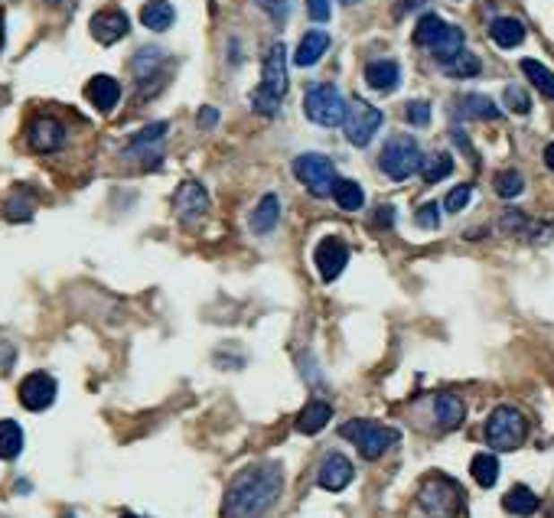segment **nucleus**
Segmentation results:
<instances>
[{
    "label": "nucleus",
    "instance_id": "c9c22d12",
    "mask_svg": "<svg viewBox=\"0 0 554 518\" xmlns=\"http://www.w3.org/2000/svg\"><path fill=\"white\" fill-rule=\"evenodd\" d=\"M492 186L499 193L502 199H515L522 196V189H525V177L519 170H499L496 179H492Z\"/></svg>",
    "mask_w": 554,
    "mask_h": 518
},
{
    "label": "nucleus",
    "instance_id": "1a4fd4ad",
    "mask_svg": "<svg viewBox=\"0 0 554 518\" xmlns=\"http://www.w3.org/2000/svg\"><path fill=\"white\" fill-rule=\"evenodd\" d=\"M304 111L307 117H310L313 125L320 127H340L342 121H346V99L340 95V89L336 85H330V82H320V85H310L304 95Z\"/></svg>",
    "mask_w": 554,
    "mask_h": 518
},
{
    "label": "nucleus",
    "instance_id": "dca6fc26",
    "mask_svg": "<svg viewBox=\"0 0 554 518\" xmlns=\"http://www.w3.org/2000/svg\"><path fill=\"white\" fill-rule=\"evenodd\" d=\"M89 33L95 36L101 46H115L117 39H125V36L131 33V20H127L125 10H117V7L99 10L89 23Z\"/></svg>",
    "mask_w": 554,
    "mask_h": 518
},
{
    "label": "nucleus",
    "instance_id": "c756f323",
    "mask_svg": "<svg viewBox=\"0 0 554 518\" xmlns=\"http://www.w3.org/2000/svg\"><path fill=\"white\" fill-rule=\"evenodd\" d=\"M440 69H444V75H450V79H473V75L483 72V63H480V56L463 49V53H456L454 59L440 63Z\"/></svg>",
    "mask_w": 554,
    "mask_h": 518
},
{
    "label": "nucleus",
    "instance_id": "5701e85b",
    "mask_svg": "<svg viewBox=\"0 0 554 518\" xmlns=\"http://www.w3.org/2000/svg\"><path fill=\"white\" fill-rule=\"evenodd\" d=\"M454 108L463 121H470V117H473V121H496V117L502 115L499 105L492 99H486V95H460Z\"/></svg>",
    "mask_w": 554,
    "mask_h": 518
},
{
    "label": "nucleus",
    "instance_id": "cd10ccee",
    "mask_svg": "<svg viewBox=\"0 0 554 518\" xmlns=\"http://www.w3.org/2000/svg\"><path fill=\"white\" fill-rule=\"evenodd\" d=\"M538 496L528 486H512L506 496H502V509L509 512V515H519V518H528V515H535L538 512Z\"/></svg>",
    "mask_w": 554,
    "mask_h": 518
},
{
    "label": "nucleus",
    "instance_id": "7ed1b4c3",
    "mask_svg": "<svg viewBox=\"0 0 554 518\" xmlns=\"http://www.w3.org/2000/svg\"><path fill=\"white\" fill-rule=\"evenodd\" d=\"M463 43H466L463 30L447 23V20L437 17V13H424V17L418 20V27H414V46L428 49L437 63H447L456 53H463Z\"/></svg>",
    "mask_w": 554,
    "mask_h": 518
},
{
    "label": "nucleus",
    "instance_id": "bb28decb",
    "mask_svg": "<svg viewBox=\"0 0 554 518\" xmlns=\"http://www.w3.org/2000/svg\"><path fill=\"white\" fill-rule=\"evenodd\" d=\"M177 20V10H173L170 0H147L141 7V23L153 33H167Z\"/></svg>",
    "mask_w": 554,
    "mask_h": 518
},
{
    "label": "nucleus",
    "instance_id": "79ce46f5",
    "mask_svg": "<svg viewBox=\"0 0 554 518\" xmlns=\"http://www.w3.org/2000/svg\"><path fill=\"white\" fill-rule=\"evenodd\" d=\"M418 225L420 229H428V232L430 229H437L440 225V206L437 203H424V206L418 209Z\"/></svg>",
    "mask_w": 554,
    "mask_h": 518
},
{
    "label": "nucleus",
    "instance_id": "9b49d317",
    "mask_svg": "<svg viewBox=\"0 0 554 518\" xmlns=\"http://www.w3.org/2000/svg\"><path fill=\"white\" fill-rule=\"evenodd\" d=\"M69 141V131L56 115H36L27 125V147L33 153H56Z\"/></svg>",
    "mask_w": 554,
    "mask_h": 518
},
{
    "label": "nucleus",
    "instance_id": "4468645a",
    "mask_svg": "<svg viewBox=\"0 0 554 518\" xmlns=\"http://www.w3.org/2000/svg\"><path fill=\"white\" fill-rule=\"evenodd\" d=\"M56 392H59V384L49 372H30L17 388V398L20 404L27 408V411H46L49 404L56 401Z\"/></svg>",
    "mask_w": 554,
    "mask_h": 518
},
{
    "label": "nucleus",
    "instance_id": "3c124183",
    "mask_svg": "<svg viewBox=\"0 0 554 518\" xmlns=\"http://www.w3.org/2000/svg\"><path fill=\"white\" fill-rule=\"evenodd\" d=\"M342 4H346V7H352V4H359V0H342Z\"/></svg>",
    "mask_w": 554,
    "mask_h": 518
},
{
    "label": "nucleus",
    "instance_id": "2f4dec72",
    "mask_svg": "<svg viewBox=\"0 0 554 518\" xmlns=\"http://www.w3.org/2000/svg\"><path fill=\"white\" fill-rule=\"evenodd\" d=\"M450 173H454V157L450 153H430V157H424L420 160V177H424V183H440V179H447Z\"/></svg>",
    "mask_w": 554,
    "mask_h": 518
},
{
    "label": "nucleus",
    "instance_id": "f704fd0d",
    "mask_svg": "<svg viewBox=\"0 0 554 518\" xmlns=\"http://www.w3.org/2000/svg\"><path fill=\"white\" fill-rule=\"evenodd\" d=\"M499 229L506 235H522V238H532V235L541 232V229H538V225L532 222L525 212H519V209H506V212H502Z\"/></svg>",
    "mask_w": 554,
    "mask_h": 518
},
{
    "label": "nucleus",
    "instance_id": "864d4df0",
    "mask_svg": "<svg viewBox=\"0 0 554 518\" xmlns=\"http://www.w3.org/2000/svg\"><path fill=\"white\" fill-rule=\"evenodd\" d=\"M551 518H554V509H551Z\"/></svg>",
    "mask_w": 554,
    "mask_h": 518
},
{
    "label": "nucleus",
    "instance_id": "412c9836",
    "mask_svg": "<svg viewBox=\"0 0 554 518\" xmlns=\"http://www.w3.org/2000/svg\"><path fill=\"white\" fill-rule=\"evenodd\" d=\"M366 85L372 91L388 95V91H394L402 85V65L394 63V59H372L366 65Z\"/></svg>",
    "mask_w": 554,
    "mask_h": 518
},
{
    "label": "nucleus",
    "instance_id": "ea45409f",
    "mask_svg": "<svg viewBox=\"0 0 554 518\" xmlns=\"http://www.w3.org/2000/svg\"><path fill=\"white\" fill-rule=\"evenodd\" d=\"M255 4H258V7L264 10L271 20H274L277 27H284L287 17H290V4H294V0H255Z\"/></svg>",
    "mask_w": 554,
    "mask_h": 518
},
{
    "label": "nucleus",
    "instance_id": "58836bf2",
    "mask_svg": "<svg viewBox=\"0 0 554 518\" xmlns=\"http://www.w3.org/2000/svg\"><path fill=\"white\" fill-rule=\"evenodd\" d=\"M470 199H473V186H470V183H460V186L447 193V203H444V209H447L450 215L463 212V209L470 206Z\"/></svg>",
    "mask_w": 554,
    "mask_h": 518
},
{
    "label": "nucleus",
    "instance_id": "6e6552de",
    "mask_svg": "<svg viewBox=\"0 0 554 518\" xmlns=\"http://www.w3.org/2000/svg\"><path fill=\"white\" fill-rule=\"evenodd\" d=\"M290 170H294L297 183H304V189H310V196H316V199L333 196V186H336V179H340L336 163H333L326 153H300V157H294Z\"/></svg>",
    "mask_w": 554,
    "mask_h": 518
},
{
    "label": "nucleus",
    "instance_id": "a878e982",
    "mask_svg": "<svg viewBox=\"0 0 554 518\" xmlns=\"http://www.w3.org/2000/svg\"><path fill=\"white\" fill-rule=\"evenodd\" d=\"M330 418H333V404L313 398L310 404H304V411L297 418V430L307 434V437H313V434H320V430L330 424Z\"/></svg>",
    "mask_w": 554,
    "mask_h": 518
},
{
    "label": "nucleus",
    "instance_id": "4be33fe9",
    "mask_svg": "<svg viewBox=\"0 0 554 518\" xmlns=\"http://www.w3.org/2000/svg\"><path fill=\"white\" fill-rule=\"evenodd\" d=\"M489 39L499 49H515V46L525 43V23L515 17H496L489 23Z\"/></svg>",
    "mask_w": 554,
    "mask_h": 518
},
{
    "label": "nucleus",
    "instance_id": "4c0bfd02",
    "mask_svg": "<svg viewBox=\"0 0 554 518\" xmlns=\"http://www.w3.org/2000/svg\"><path fill=\"white\" fill-rule=\"evenodd\" d=\"M502 101H506V108H509L512 115H528V111H532V95H528L522 85H509L506 95H502Z\"/></svg>",
    "mask_w": 554,
    "mask_h": 518
},
{
    "label": "nucleus",
    "instance_id": "c85d7f7f",
    "mask_svg": "<svg viewBox=\"0 0 554 518\" xmlns=\"http://www.w3.org/2000/svg\"><path fill=\"white\" fill-rule=\"evenodd\" d=\"M333 199H336V206L342 212H359V209L366 206V193H362V186H359L356 179H336Z\"/></svg>",
    "mask_w": 554,
    "mask_h": 518
},
{
    "label": "nucleus",
    "instance_id": "603ef678",
    "mask_svg": "<svg viewBox=\"0 0 554 518\" xmlns=\"http://www.w3.org/2000/svg\"><path fill=\"white\" fill-rule=\"evenodd\" d=\"M121 518H141V515H131V512H125V515H121Z\"/></svg>",
    "mask_w": 554,
    "mask_h": 518
},
{
    "label": "nucleus",
    "instance_id": "0eeeda50",
    "mask_svg": "<svg viewBox=\"0 0 554 518\" xmlns=\"http://www.w3.org/2000/svg\"><path fill=\"white\" fill-rule=\"evenodd\" d=\"M420 160H424V153H420L418 141L408 134H394L388 137V143L382 147V157H378V167L388 179L394 183H404L408 177L420 170Z\"/></svg>",
    "mask_w": 554,
    "mask_h": 518
},
{
    "label": "nucleus",
    "instance_id": "ddd939ff",
    "mask_svg": "<svg viewBox=\"0 0 554 518\" xmlns=\"http://www.w3.org/2000/svg\"><path fill=\"white\" fill-rule=\"evenodd\" d=\"M173 212L183 225H196L203 222V215L209 212V193L203 183L196 179H186V183H179L177 196H173Z\"/></svg>",
    "mask_w": 554,
    "mask_h": 518
},
{
    "label": "nucleus",
    "instance_id": "e433bc0d",
    "mask_svg": "<svg viewBox=\"0 0 554 518\" xmlns=\"http://www.w3.org/2000/svg\"><path fill=\"white\" fill-rule=\"evenodd\" d=\"M4 215L10 222H30L33 219V199L27 193H13V196L4 203Z\"/></svg>",
    "mask_w": 554,
    "mask_h": 518
},
{
    "label": "nucleus",
    "instance_id": "37998d69",
    "mask_svg": "<svg viewBox=\"0 0 554 518\" xmlns=\"http://www.w3.org/2000/svg\"><path fill=\"white\" fill-rule=\"evenodd\" d=\"M307 10H310V17L316 23H326L333 13V0H307Z\"/></svg>",
    "mask_w": 554,
    "mask_h": 518
},
{
    "label": "nucleus",
    "instance_id": "a19ab883",
    "mask_svg": "<svg viewBox=\"0 0 554 518\" xmlns=\"http://www.w3.org/2000/svg\"><path fill=\"white\" fill-rule=\"evenodd\" d=\"M404 121L414 127H428L430 125V105L420 99L408 101V105H404Z\"/></svg>",
    "mask_w": 554,
    "mask_h": 518
},
{
    "label": "nucleus",
    "instance_id": "72a5a7b5",
    "mask_svg": "<svg viewBox=\"0 0 554 518\" xmlns=\"http://www.w3.org/2000/svg\"><path fill=\"white\" fill-rule=\"evenodd\" d=\"M470 473H473V479L483 486V489H492L496 479H499V460L492 453H476L473 463H470Z\"/></svg>",
    "mask_w": 554,
    "mask_h": 518
},
{
    "label": "nucleus",
    "instance_id": "09e8293b",
    "mask_svg": "<svg viewBox=\"0 0 554 518\" xmlns=\"http://www.w3.org/2000/svg\"><path fill=\"white\" fill-rule=\"evenodd\" d=\"M43 4H49V7H65V4H72V0H43Z\"/></svg>",
    "mask_w": 554,
    "mask_h": 518
},
{
    "label": "nucleus",
    "instance_id": "20e7f679",
    "mask_svg": "<svg viewBox=\"0 0 554 518\" xmlns=\"http://www.w3.org/2000/svg\"><path fill=\"white\" fill-rule=\"evenodd\" d=\"M463 486L444 473H430L418 489V505L428 518H456L463 512Z\"/></svg>",
    "mask_w": 554,
    "mask_h": 518
},
{
    "label": "nucleus",
    "instance_id": "6ab92c4d",
    "mask_svg": "<svg viewBox=\"0 0 554 518\" xmlns=\"http://www.w3.org/2000/svg\"><path fill=\"white\" fill-rule=\"evenodd\" d=\"M430 418L437 424V430H456L466 418L463 398H456L454 392H440L430 398Z\"/></svg>",
    "mask_w": 554,
    "mask_h": 518
},
{
    "label": "nucleus",
    "instance_id": "39448f33",
    "mask_svg": "<svg viewBox=\"0 0 554 518\" xmlns=\"http://www.w3.org/2000/svg\"><path fill=\"white\" fill-rule=\"evenodd\" d=\"M340 434L349 444H356L362 460H378V456H385L398 440H402V430L388 427V424H378V420H366V418L346 420L340 427Z\"/></svg>",
    "mask_w": 554,
    "mask_h": 518
},
{
    "label": "nucleus",
    "instance_id": "de8ad7c7",
    "mask_svg": "<svg viewBox=\"0 0 554 518\" xmlns=\"http://www.w3.org/2000/svg\"><path fill=\"white\" fill-rule=\"evenodd\" d=\"M545 167H548V170H554V141L545 147Z\"/></svg>",
    "mask_w": 554,
    "mask_h": 518
},
{
    "label": "nucleus",
    "instance_id": "8fccbe9b",
    "mask_svg": "<svg viewBox=\"0 0 554 518\" xmlns=\"http://www.w3.org/2000/svg\"><path fill=\"white\" fill-rule=\"evenodd\" d=\"M0 46H4V20H0Z\"/></svg>",
    "mask_w": 554,
    "mask_h": 518
},
{
    "label": "nucleus",
    "instance_id": "b1692460",
    "mask_svg": "<svg viewBox=\"0 0 554 518\" xmlns=\"http://www.w3.org/2000/svg\"><path fill=\"white\" fill-rule=\"evenodd\" d=\"M326 49H330V33H323V30H310V33H304L300 46H297L294 63L300 65V69H310V65L320 63Z\"/></svg>",
    "mask_w": 554,
    "mask_h": 518
},
{
    "label": "nucleus",
    "instance_id": "c03bdc74",
    "mask_svg": "<svg viewBox=\"0 0 554 518\" xmlns=\"http://www.w3.org/2000/svg\"><path fill=\"white\" fill-rule=\"evenodd\" d=\"M13 358H17V349L10 346V342H0V376H7Z\"/></svg>",
    "mask_w": 554,
    "mask_h": 518
},
{
    "label": "nucleus",
    "instance_id": "a18cd8bd",
    "mask_svg": "<svg viewBox=\"0 0 554 518\" xmlns=\"http://www.w3.org/2000/svg\"><path fill=\"white\" fill-rule=\"evenodd\" d=\"M196 121L203 127H215V121H219V111H215V108H203V111L196 115Z\"/></svg>",
    "mask_w": 554,
    "mask_h": 518
},
{
    "label": "nucleus",
    "instance_id": "aec40b11",
    "mask_svg": "<svg viewBox=\"0 0 554 518\" xmlns=\"http://www.w3.org/2000/svg\"><path fill=\"white\" fill-rule=\"evenodd\" d=\"M85 99L95 105V111L111 115L121 101V82L111 79V75H91L89 85H85Z\"/></svg>",
    "mask_w": 554,
    "mask_h": 518
},
{
    "label": "nucleus",
    "instance_id": "f3484780",
    "mask_svg": "<svg viewBox=\"0 0 554 518\" xmlns=\"http://www.w3.org/2000/svg\"><path fill=\"white\" fill-rule=\"evenodd\" d=\"M313 261H316V271H320V277L330 284V281H336V277L346 271L349 264V245L342 242V238H323L320 245H316V251H313Z\"/></svg>",
    "mask_w": 554,
    "mask_h": 518
},
{
    "label": "nucleus",
    "instance_id": "f257e3e1",
    "mask_svg": "<svg viewBox=\"0 0 554 518\" xmlns=\"http://www.w3.org/2000/svg\"><path fill=\"white\" fill-rule=\"evenodd\" d=\"M284 492V473L277 463H255L235 476L225 489V518H261L274 509Z\"/></svg>",
    "mask_w": 554,
    "mask_h": 518
},
{
    "label": "nucleus",
    "instance_id": "473e14b6",
    "mask_svg": "<svg viewBox=\"0 0 554 518\" xmlns=\"http://www.w3.org/2000/svg\"><path fill=\"white\" fill-rule=\"evenodd\" d=\"M522 72H525V79L535 85L545 99L554 101V72L548 65H541L538 59H522Z\"/></svg>",
    "mask_w": 554,
    "mask_h": 518
},
{
    "label": "nucleus",
    "instance_id": "9d476101",
    "mask_svg": "<svg viewBox=\"0 0 554 518\" xmlns=\"http://www.w3.org/2000/svg\"><path fill=\"white\" fill-rule=\"evenodd\" d=\"M382 121H385V115L378 111L376 105H368V101L356 99L352 105H349L346 121H342V127H346V141L352 143V147H368L372 137L378 134Z\"/></svg>",
    "mask_w": 554,
    "mask_h": 518
},
{
    "label": "nucleus",
    "instance_id": "49530a36",
    "mask_svg": "<svg viewBox=\"0 0 554 518\" xmlns=\"http://www.w3.org/2000/svg\"><path fill=\"white\" fill-rule=\"evenodd\" d=\"M378 219H376V225H382V229H388V225H392V215H394V209L392 206H382L378 209Z\"/></svg>",
    "mask_w": 554,
    "mask_h": 518
},
{
    "label": "nucleus",
    "instance_id": "393cba45",
    "mask_svg": "<svg viewBox=\"0 0 554 518\" xmlns=\"http://www.w3.org/2000/svg\"><path fill=\"white\" fill-rule=\"evenodd\" d=\"M277 222H281V199L274 193H268V196L258 199V206L251 212V232L271 235L277 229Z\"/></svg>",
    "mask_w": 554,
    "mask_h": 518
},
{
    "label": "nucleus",
    "instance_id": "f03ea898",
    "mask_svg": "<svg viewBox=\"0 0 554 518\" xmlns=\"http://www.w3.org/2000/svg\"><path fill=\"white\" fill-rule=\"evenodd\" d=\"M287 85H290V79H287V49H284V43L277 39V43H271L268 49H264V59H261V82H258V89L251 91V108L264 117H274L287 99Z\"/></svg>",
    "mask_w": 554,
    "mask_h": 518
},
{
    "label": "nucleus",
    "instance_id": "2eb2a0df",
    "mask_svg": "<svg viewBox=\"0 0 554 518\" xmlns=\"http://www.w3.org/2000/svg\"><path fill=\"white\" fill-rule=\"evenodd\" d=\"M170 65V53L160 49V46H143L137 49L134 59H131V72H134L137 85L147 91V85H157L160 82V72H167Z\"/></svg>",
    "mask_w": 554,
    "mask_h": 518
},
{
    "label": "nucleus",
    "instance_id": "423d86ee",
    "mask_svg": "<svg viewBox=\"0 0 554 518\" xmlns=\"http://www.w3.org/2000/svg\"><path fill=\"white\" fill-rule=\"evenodd\" d=\"M486 444L492 450H519L528 437V420L519 408L499 404L496 411L486 418Z\"/></svg>",
    "mask_w": 554,
    "mask_h": 518
},
{
    "label": "nucleus",
    "instance_id": "f8f14e48",
    "mask_svg": "<svg viewBox=\"0 0 554 518\" xmlns=\"http://www.w3.org/2000/svg\"><path fill=\"white\" fill-rule=\"evenodd\" d=\"M170 125L167 121H153L143 131H137L127 143V157H137L143 167H160L163 160V137H167Z\"/></svg>",
    "mask_w": 554,
    "mask_h": 518
},
{
    "label": "nucleus",
    "instance_id": "a211bd4d",
    "mask_svg": "<svg viewBox=\"0 0 554 518\" xmlns=\"http://www.w3.org/2000/svg\"><path fill=\"white\" fill-rule=\"evenodd\" d=\"M352 476H356V470H352V463H349V456L326 453L323 456L320 470H316V483H320V489H326V492H342L349 483H352Z\"/></svg>",
    "mask_w": 554,
    "mask_h": 518
},
{
    "label": "nucleus",
    "instance_id": "7c9ffc66",
    "mask_svg": "<svg viewBox=\"0 0 554 518\" xmlns=\"http://www.w3.org/2000/svg\"><path fill=\"white\" fill-rule=\"evenodd\" d=\"M23 453V427L17 420H0V460H17Z\"/></svg>",
    "mask_w": 554,
    "mask_h": 518
}]
</instances>
